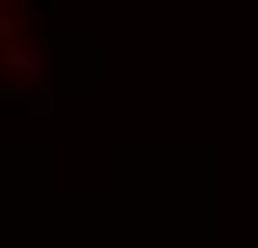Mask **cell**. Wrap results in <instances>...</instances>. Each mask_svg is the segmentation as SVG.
<instances>
[{
  "instance_id": "1",
  "label": "cell",
  "mask_w": 258,
  "mask_h": 248,
  "mask_svg": "<svg viewBox=\"0 0 258 248\" xmlns=\"http://www.w3.org/2000/svg\"><path fill=\"white\" fill-rule=\"evenodd\" d=\"M7 60L24 81H40L44 77V47L40 44H10L7 47Z\"/></svg>"
}]
</instances>
